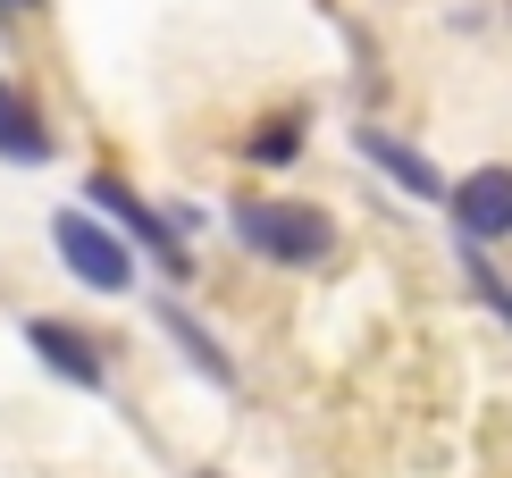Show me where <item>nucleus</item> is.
Returning a JSON list of instances; mask_svg holds the SVG:
<instances>
[{
	"mask_svg": "<svg viewBox=\"0 0 512 478\" xmlns=\"http://www.w3.org/2000/svg\"><path fill=\"white\" fill-rule=\"evenodd\" d=\"M84 210H93V219H110L126 244H143L168 277H194V252H185V235L168 227V210H152L126 177H110V168H101V177H84Z\"/></svg>",
	"mask_w": 512,
	"mask_h": 478,
	"instance_id": "f03ea898",
	"label": "nucleus"
},
{
	"mask_svg": "<svg viewBox=\"0 0 512 478\" xmlns=\"http://www.w3.org/2000/svg\"><path fill=\"white\" fill-rule=\"evenodd\" d=\"M462 286H471V294L487 302V311H496L504 328H512V277H504V269H496V260H487L479 244H462Z\"/></svg>",
	"mask_w": 512,
	"mask_h": 478,
	"instance_id": "9d476101",
	"label": "nucleus"
},
{
	"mask_svg": "<svg viewBox=\"0 0 512 478\" xmlns=\"http://www.w3.org/2000/svg\"><path fill=\"white\" fill-rule=\"evenodd\" d=\"M311 143V110H294V101H277L244 126V168H294Z\"/></svg>",
	"mask_w": 512,
	"mask_h": 478,
	"instance_id": "6e6552de",
	"label": "nucleus"
},
{
	"mask_svg": "<svg viewBox=\"0 0 512 478\" xmlns=\"http://www.w3.org/2000/svg\"><path fill=\"white\" fill-rule=\"evenodd\" d=\"M26 344H34V353L51 361L68 386H93V395L110 386V353H101V344L84 336L76 319H51V311H34V319H26Z\"/></svg>",
	"mask_w": 512,
	"mask_h": 478,
	"instance_id": "39448f33",
	"label": "nucleus"
},
{
	"mask_svg": "<svg viewBox=\"0 0 512 478\" xmlns=\"http://www.w3.org/2000/svg\"><path fill=\"white\" fill-rule=\"evenodd\" d=\"M51 244H59V260H68L76 286H93V294H126V286H135V252H126V235L110 219H93L84 202H68L51 219Z\"/></svg>",
	"mask_w": 512,
	"mask_h": 478,
	"instance_id": "7ed1b4c3",
	"label": "nucleus"
},
{
	"mask_svg": "<svg viewBox=\"0 0 512 478\" xmlns=\"http://www.w3.org/2000/svg\"><path fill=\"white\" fill-rule=\"evenodd\" d=\"M0 9H42V0H0Z\"/></svg>",
	"mask_w": 512,
	"mask_h": 478,
	"instance_id": "9b49d317",
	"label": "nucleus"
},
{
	"mask_svg": "<svg viewBox=\"0 0 512 478\" xmlns=\"http://www.w3.org/2000/svg\"><path fill=\"white\" fill-rule=\"evenodd\" d=\"M353 151L378 168L387 185H403L412 202H445V177H437V160L420 143H403V135H387V126H353Z\"/></svg>",
	"mask_w": 512,
	"mask_h": 478,
	"instance_id": "423d86ee",
	"label": "nucleus"
},
{
	"mask_svg": "<svg viewBox=\"0 0 512 478\" xmlns=\"http://www.w3.org/2000/svg\"><path fill=\"white\" fill-rule=\"evenodd\" d=\"M160 328H168V336H177V344H185V361H194V369H202V378H210V386H227V395H236V361H227V344H219V336H210V328H202V319H194V311H185V302H160Z\"/></svg>",
	"mask_w": 512,
	"mask_h": 478,
	"instance_id": "1a4fd4ad",
	"label": "nucleus"
},
{
	"mask_svg": "<svg viewBox=\"0 0 512 478\" xmlns=\"http://www.w3.org/2000/svg\"><path fill=\"white\" fill-rule=\"evenodd\" d=\"M445 210H454V235L462 244H512V160H487L471 168L462 185H445Z\"/></svg>",
	"mask_w": 512,
	"mask_h": 478,
	"instance_id": "20e7f679",
	"label": "nucleus"
},
{
	"mask_svg": "<svg viewBox=\"0 0 512 478\" xmlns=\"http://www.w3.org/2000/svg\"><path fill=\"white\" fill-rule=\"evenodd\" d=\"M51 151H59V135H51V118H42V101L17 76H0V160L9 168H42Z\"/></svg>",
	"mask_w": 512,
	"mask_h": 478,
	"instance_id": "0eeeda50",
	"label": "nucleus"
},
{
	"mask_svg": "<svg viewBox=\"0 0 512 478\" xmlns=\"http://www.w3.org/2000/svg\"><path fill=\"white\" fill-rule=\"evenodd\" d=\"M227 227H236V244L252 260H269V269H319V260H336V244H345V227L319 202H269V193L236 202Z\"/></svg>",
	"mask_w": 512,
	"mask_h": 478,
	"instance_id": "f257e3e1",
	"label": "nucleus"
}]
</instances>
